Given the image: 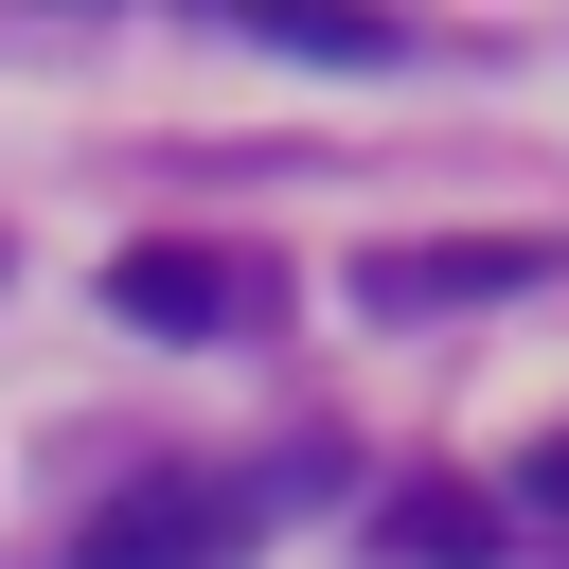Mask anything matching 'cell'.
Segmentation results:
<instances>
[{
	"instance_id": "6da1fadb",
	"label": "cell",
	"mask_w": 569,
	"mask_h": 569,
	"mask_svg": "<svg viewBox=\"0 0 569 569\" xmlns=\"http://www.w3.org/2000/svg\"><path fill=\"white\" fill-rule=\"evenodd\" d=\"M249 533H267V516H249V480H213V462H160V480L89 498L53 569H249Z\"/></svg>"
},
{
	"instance_id": "5b68a950",
	"label": "cell",
	"mask_w": 569,
	"mask_h": 569,
	"mask_svg": "<svg viewBox=\"0 0 569 569\" xmlns=\"http://www.w3.org/2000/svg\"><path fill=\"white\" fill-rule=\"evenodd\" d=\"M267 53H320V71H391V18H338V0H249Z\"/></svg>"
},
{
	"instance_id": "277c9868",
	"label": "cell",
	"mask_w": 569,
	"mask_h": 569,
	"mask_svg": "<svg viewBox=\"0 0 569 569\" xmlns=\"http://www.w3.org/2000/svg\"><path fill=\"white\" fill-rule=\"evenodd\" d=\"M498 551H516L498 480H391L373 498V569H498Z\"/></svg>"
},
{
	"instance_id": "8992f818",
	"label": "cell",
	"mask_w": 569,
	"mask_h": 569,
	"mask_svg": "<svg viewBox=\"0 0 569 569\" xmlns=\"http://www.w3.org/2000/svg\"><path fill=\"white\" fill-rule=\"evenodd\" d=\"M516 516H569V427H551V445L516 462Z\"/></svg>"
},
{
	"instance_id": "3957f363",
	"label": "cell",
	"mask_w": 569,
	"mask_h": 569,
	"mask_svg": "<svg viewBox=\"0 0 569 569\" xmlns=\"http://www.w3.org/2000/svg\"><path fill=\"white\" fill-rule=\"evenodd\" d=\"M551 267H569L551 231H427V249H373L356 284H373V302H516V284H551Z\"/></svg>"
},
{
	"instance_id": "7a4b0ae2",
	"label": "cell",
	"mask_w": 569,
	"mask_h": 569,
	"mask_svg": "<svg viewBox=\"0 0 569 569\" xmlns=\"http://www.w3.org/2000/svg\"><path fill=\"white\" fill-rule=\"evenodd\" d=\"M107 302H124V338H267V267L213 231H142L107 267Z\"/></svg>"
}]
</instances>
